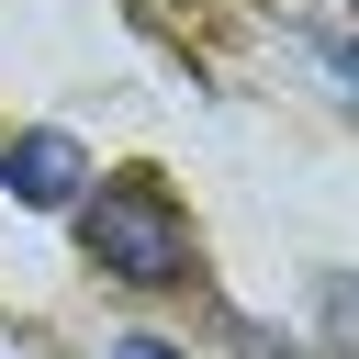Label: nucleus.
<instances>
[{"label":"nucleus","mask_w":359,"mask_h":359,"mask_svg":"<svg viewBox=\"0 0 359 359\" xmlns=\"http://www.w3.org/2000/svg\"><path fill=\"white\" fill-rule=\"evenodd\" d=\"M79 247H90L101 280H135V292L191 280V224H180V202H168L146 168H112V180L79 202Z\"/></svg>","instance_id":"f257e3e1"},{"label":"nucleus","mask_w":359,"mask_h":359,"mask_svg":"<svg viewBox=\"0 0 359 359\" xmlns=\"http://www.w3.org/2000/svg\"><path fill=\"white\" fill-rule=\"evenodd\" d=\"M0 180H11V202H34V213H56V202H79V180H90V157H79L67 135H22V146L0 157Z\"/></svg>","instance_id":"f03ea898"},{"label":"nucleus","mask_w":359,"mask_h":359,"mask_svg":"<svg viewBox=\"0 0 359 359\" xmlns=\"http://www.w3.org/2000/svg\"><path fill=\"white\" fill-rule=\"evenodd\" d=\"M112 359H180V348H168V337H123Z\"/></svg>","instance_id":"7ed1b4c3"}]
</instances>
